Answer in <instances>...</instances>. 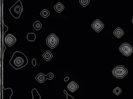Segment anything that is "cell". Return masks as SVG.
Returning a JSON list of instances; mask_svg holds the SVG:
<instances>
[{"label": "cell", "mask_w": 133, "mask_h": 99, "mask_svg": "<svg viewBox=\"0 0 133 99\" xmlns=\"http://www.w3.org/2000/svg\"><path fill=\"white\" fill-rule=\"evenodd\" d=\"M28 63V59L26 55L20 51H16L13 54L10 64L15 70L21 68Z\"/></svg>", "instance_id": "cell-1"}, {"label": "cell", "mask_w": 133, "mask_h": 99, "mask_svg": "<svg viewBox=\"0 0 133 99\" xmlns=\"http://www.w3.org/2000/svg\"><path fill=\"white\" fill-rule=\"evenodd\" d=\"M23 7L20 1H18L10 9V12L12 15L16 19L19 18L21 13H23Z\"/></svg>", "instance_id": "cell-2"}, {"label": "cell", "mask_w": 133, "mask_h": 99, "mask_svg": "<svg viewBox=\"0 0 133 99\" xmlns=\"http://www.w3.org/2000/svg\"><path fill=\"white\" fill-rule=\"evenodd\" d=\"M112 74L117 78H122L128 74V71L123 66H117L112 70Z\"/></svg>", "instance_id": "cell-3"}, {"label": "cell", "mask_w": 133, "mask_h": 99, "mask_svg": "<svg viewBox=\"0 0 133 99\" xmlns=\"http://www.w3.org/2000/svg\"><path fill=\"white\" fill-rule=\"evenodd\" d=\"M59 41V39L58 37L54 33H51L46 39L47 45L51 49L55 48L58 45Z\"/></svg>", "instance_id": "cell-4"}, {"label": "cell", "mask_w": 133, "mask_h": 99, "mask_svg": "<svg viewBox=\"0 0 133 99\" xmlns=\"http://www.w3.org/2000/svg\"><path fill=\"white\" fill-rule=\"evenodd\" d=\"M119 50L125 56H129L133 53V48L128 43H124L119 47Z\"/></svg>", "instance_id": "cell-5"}, {"label": "cell", "mask_w": 133, "mask_h": 99, "mask_svg": "<svg viewBox=\"0 0 133 99\" xmlns=\"http://www.w3.org/2000/svg\"><path fill=\"white\" fill-rule=\"evenodd\" d=\"M92 28L97 32H99L104 28V24L99 19H96L92 24Z\"/></svg>", "instance_id": "cell-6"}, {"label": "cell", "mask_w": 133, "mask_h": 99, "mask_svg": "<svg viewBox=\"0 0 133 99\" xmlns=\"http://www.w3.org/2000/svg\"><path fill=\"white\" fill-rule=\"evenodd\" d=\"M4 41L6 44L9 47H11L15 44V41H16V38L13 35L8 34L5 37Z\"/></svg>", "instance_id": "cell-7"}, {"label": "cell", "mask_w": 133, "mask_h": 99, "mask_svg": "<svg viewBox=\"0 0 133 99\" xmlns=\"http://www.w3.org/2000/svg\"><path fill=\"white\" fill-rule=\"evenodd\" d=\"M67 88L71 92H74L79 88L78 85L74 81H71L67 86Z\"/></svg>", "instance_id": "cell-8"}, {"label": "cell", "mask_w": 133, "mask_h": 99, "mask_svg": "<svg viewBox=\"0 0 133 99\" xmlns=\"http://www.w3.org/2000/svg\"><path fill=\"white\" fill-rule=\"evenodd\" d=\"M35 79L38 82L42 83L46 80V79H48V75H45L43 73H39L36 76Z\"/></svg>", "instance_id": "cell-9"}, {"label": "cell", "mask_w": 133, "mask_h": 99, "mask_svg": "<svg viewBox=\"0 0 133 99\" xmlns=\"http://www.w3.org/2000/svg\"><path fill=\"white\" fill-rule=\"evenodd\" d=\"M114 34L117 38H120L124 35V32L120 28H117L114 31Z\"/></svg>", "instance_id": "cell-10"}, {"label": "cell", "mask_w": 133, "mask_h": 99, "mask_svg": "<svg viewBox=\"0 0 133 99\" xmlns=\"http://www.w3.org/2000/svg\"><path fill=\"white\" fill-rule=\"evenodd\" d=\"M54 9L57 12L61 13V12L63 10V9H65V7L62 3H57V4H55V5L54 6Z\"/></svg>", "instance_id": "cell-11"}, {"label": "cell", "mask_w": 133, "mask_h": 99, "mask_svg": "<svg viewBox=\"0 0 133 99\" xmlns=\"http://www.w3.org/2000/svg\"><path fill=\"white\" fill-rule=\"evenodd\" d=\"M43 57L44 59L45 60L49 61V60H50L52 58L53 55L50 51H45L44 53Z\"/></svg>", "instance_id": "cell-12"}, {"label": "cell", "mask_w": 133, "mask_h": 99, "mask_svg": "<svg viewBox=\"0 0 133 99\" xmlns=\"http://www.w3.org/2000/svg\"><path fill=\"white\" fill-rule=\"evenodd\" d=\"M27 39L29 41H34L36 39V35L34 33H29L27 35Z\"/></svg>", "instance_id": "cell-13"}, {"label": "cell", "mask_w": 133, "mask_h": 99, "mask_svg": "<svg viewBox=\"0 0 133 99\" xmlns=\"http://www.w3.org/2000/svg\"><path fill=\"white\" fill-rule=\"evenodd\" d=\"M40 14L42 17L44 18H46L49 15V12L47 10L44 9L41 12Z\"/></svg>", "instance_id": "cell-14"}, {"label": "cell", "mask_w": 133, "mask_h": 99, "mask_svg": "<svg viewBox=\"0 0 133 99\" xmlns=\"http://www.w3.org/2000/svg\"><path fill=\"white\" fill-rule=\"evenodd\" d=\"M33 27L35 29V30H40L42 28V24L40 22L37 21L34 23Z\"/></svg>", "instance_id": "cell-15"}, {"label": "cell", "mask_w": 133, "mask_h": 99, "mask_svg": "<svg viewBox=\"0 0 133 99\" xmlns=\"http://www.w3.org/2000/svg\"><path fill=\"white\" fill-rule=\"evenodd\" d=\"M32 94H33V98L35 99L36 98H37L38 99H41V96L38 94V92L35 88H34L32 91Z\"/></svg>", "instance_id": "cell-16"}, {"label": "cell", "mask_w": 133, "mask_h": 99, "mask_svg": "<svg viewBox=\"0 0 133 99\" xmlns=\"http://www.w3.org/2000/svg\"><path fill=\"white\" fill-rule=\"evenodd\" d=\"M79 3L83 7H85L90 3V0H79Z\"/></svg>", "instance_id": "cell-17"}, {"label": "cell", "mask_w": 133, "mask_h": 99, "mask_svg": "<svg viewBox=\"0 0 133 99\" xmlns=\"http://www.w3.org/2000/svg\"><path fill=\"white\" fill-rule=\"evenodd\" d=\"M114 94L117 95H118L120 94L121 93H122V90L119 87H116L114 90Z\"/></svg>", "instance_id": "cell-18"}, {"label": "cell", "mask_w": 133, "mask_h": 99, "mask_svg": "<svg viewBox=\"0 0 133 99\" xmlns=\"http://www.w3.org/2000/svg\"><path fill=\"white\" fill-rule=\"evenodd\" d=\"M32 64L34 66H35L36 65V61L35 58H34L32 60Z\"/></svg>", "instance_id": "cell-19"}, {"label": "cell", "mask_w": 133, "mask_h": 99, "mask_svg": "<svg viewBox=\"0 0 133 99\" xmlns=\"http://www.w3.org/2000/svg\"><path fill=\"white\" fill-rule=\"evenodd\" d=\"M69 77H67V78H65L64 79V81H65V82H67V81H69Z\"/></svg>", "instance_id": "cell-20"}, {"label": "cell", "mask_w": 133, "mask_h": 99, "mask_svg": "<svg viewBox=\"0 0 133 99\" xmlns=\"http://www.w3.org/2000/svg\"><path fill=\"white\" fill-rule=\"evenodd\" d=\"M132 22H133V19H132Z\"/></svg>", "instance_id": "cell-21"}]
</instances>
